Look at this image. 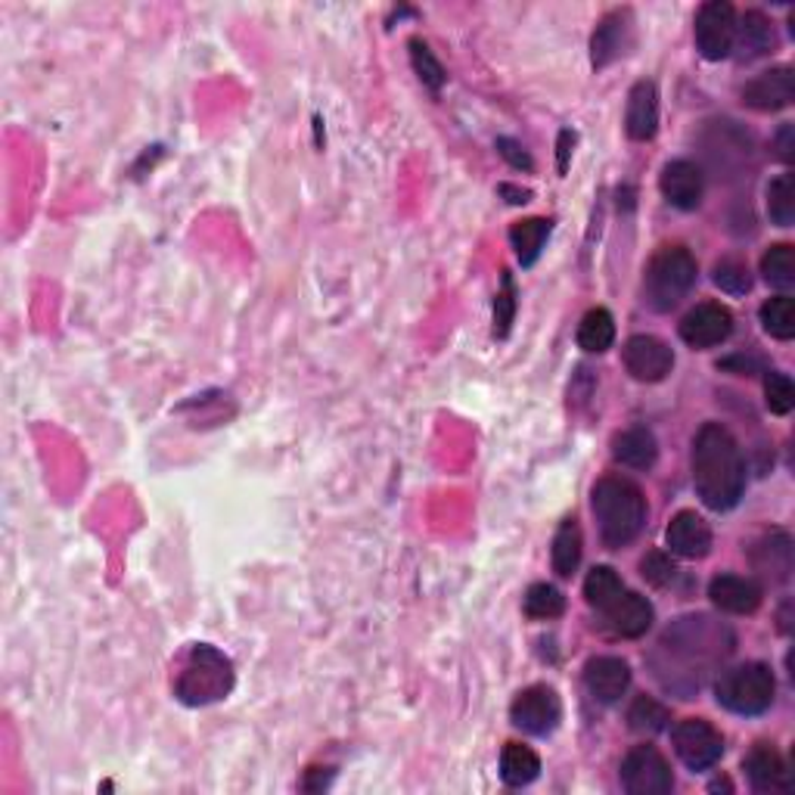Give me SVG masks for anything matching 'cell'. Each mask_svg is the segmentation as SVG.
I'll return each mask as SVG.
<instances>
[{
    "instance_id": "cell-1",
    "label": "cell",
    "mask_w": 795,
    "mask_h": 795,
    "mask_svg": "<svg viewBox=\"0 0 795 795\" xmlns=\"http://www.w3.org/2000/svg\"><path fill=\"white\" fill-rule=\"evenodd\" d=\"M693 488L709 510H733L746 491V460L721 422H705L693 438Z\"/></svg>"
},
{
    "instance_id": "cell-2",
    "label": "cell",
    "mask_w": 795,
    "mask_h": 795,
    "mask_svg": "<svg viewBox=\"0 0 795 795\" xmlns=\"http://www.w3.org/2000/svg\"><path fill=\"white\" fill-rule=\"evenodd\" d=\"M733 650V634L724 624L712 622L709 615H686L671 624L659 640V653H669L671 659H684L686 665L681 674L690 677V690H700L702 674L709 665Z\"/></svg>"
},
{
    "instance_id": "cell-3",
    "label": "cell",
    "mask_w": 795,
    "mask_h": 795,
    "mask_svg": "<svg viewBox=\"0 0 795 795\" xmlns=\"http://www.w3.org/2000/svg\"><path fill=\"white\" fill-rule=\"evenodd\" d=\"M591 503L597 526H600V538L612 550H622V547L631 544L646 526L643 491L628 479H619V476L600 479L593 488Z\"/></svg>"
},
{
    "instance_id": "cell-4",
    "label": "cell",
    "mask_w": 795,
    "mask_h": 795,
    "mask_svg": "<svg viewBox=\"0 0 795 795\" xmlns=\"http://www.w3.org/2000/svg\"><path fill=\"white\" fill-rule=\"evenodd\" d=\"M234 690V665L231 659L208 646L196 643L190 646L187 662L181 669V677L174 684V693L184 705H208V702L224 700Z\"/></svg>"
},
{
    "instance_id": "cell-5",
    "label": "cell",
    "mask_w": 795,
    "mask_h": 795,
    "mask_svg": "<svg viewBox=\"0 0 795 795\" xmlns=\"http://www.w3.org/2000/svg\"><path fill=\"white\" fill-rule=\"evenodd\" d=\"M774 693H777L774 671L762 662H746V665L721 671V677L715 681L717 705H724L733 715H764L774 705Z\"/></svg>"
},
{
    "instance_id": "cell-6",
    "label": "cell",
    "mask_w": 795,
    "mask_h": 795,
    "mask_svg": "<svg viewBox=\"0 0 795 795\" xmlns=\"http://www.w3.org/2000/svg\"><path fill=\"white\" fill-rule=\"evenodd\" d=\"M696 274H700L696 258L684 246L662 249L646 267V281H643L646 302L655 312H671L690 296V289L696 286Z\"/></svg>"
},
{
    "instance_id": "cell-7",
    "label": "cell",
    "mask_w": 795,
    "mask_h": 795,
    "mask_svg": "<svg viewBox=\"0 0 795 795\" xmlns=\"http://www.w3.org/2000/svg\"><path fill=\"white\" fill-rule=\"evenodd\" d=\"M622 786L628 795H669L674 789V774L662 752L653 746H634L624 755Z\"/></svg>"
},
{
    "instance_id": "cell-8",
    "label": "cell",
    "mask_w": 795,
    "mask_h": 795,
    "mask_svg": "<svg viewBox=\"0 0 795 795\" xmlns=\"http://www.w3.org/2000/svg\"><path fill=\"white\" fill-rule=\"evenodd\" d=\"M671 743H674L677 758H681L684 767H690L693 774L715 767V764L721 762V755H724V736H721V731H715L709 721H702V717H686V721H681V724L671 731Z\"/></svg>"
},
{
    "instance_id": "cell-9",
    "label": "cell",
    "mask_w": 795,
    "mask_h": 795,
    "mask_svg": "<svg viewBox=\"0 0 795 795\" xmlns=\"http://www.w3.org/2000/svg\"><path fill=\"white\" fill-rule=\"evenodd\" d=\"M733 34H736V10L727 0H709L702 3L693 26L696 50L705 60H727L733 53Z\"/></svg>"
},
{
    "instance_id": "cell-10",
    "label": "cell",
    "mask_w": 795,
    "mask_h": 795,
    "mask_svg": "<svg viewBox=\"0 0 795 795\" xmlns=\"http://www.w3.org/2000/svg\"><path fill=\"white\" fill-rule=\"evenodd\" d=\"M510 717L519 731L531 733V736H547L557 731L562 717L560 696L550 686H529L522 690L510 705Z\"/></svg>"
},
{
    "instance_id": "cell-11",
    "label": "cell",
    "mask_w": 795,
    "mask_h": 795,
    "mask_svg": "<svg viewBox=\"0 0 795 795\" xmlns=\"http://www.w3.org/2000/svg\"><path fill=\"white\" fill-rule=\"evenodd\" d=\"M624 367L640 383H662L674 367V351L659 336H631L624 343Z\"/></svg>"
},
{
    "instance_id": "cell-12",
    "label": "cell",
    "mask_w": 795,
    "mask_h": 795,
    "mask_svg": "<svg viewBox=\"0 0 795 795\" xmlns=\"http://www.w3.org/2000/svg\"><path fill=\"white\" fill-rule=\"evenodd\" d=\"M733 333V314L717 302H702L681 320V339L690 348H715Z\"/></svg>"
},
{
    "instance_id": "cell-13",
    "label": "cell",
    "mask_w": 795,
    "mask_h": 795,
    "mask_svg": "<svg viewBox=\"0 0 795 795\" xmlns=\"http://www.w3.org/2000/svg\"><path fill=\"white\" fill-rule=\"evenodd\" d=\"M795 100V72L789 65L767 69L743 88V103L752 110L777 112Z\"/></svg>"
},
{
    "instance_id": "cell-14",
    "label": "cell",
    "mask_w": 795,
    "mask_h": 795,
    "mask_svg": "<svg viewBox=\"0 0 795 795\" xmlns=\"http://www.w3.org/2000/svg\"><path fill=\"white\" fill-rule=\"evenodd\" d=\"M743 771H746L748 786L755 793L774 795V793H789L793 789V779H789V771H786V762L779 758V752L767 743H758V746L748 752L743 758Z\"/></svg>"
},
{
    "instance_id": "cell-15",
    "label": "cell",
    "mask_w": 795,
    "mask_h": 795,
    "mask_svg": "<svg viewBox=\"0 0 795 795\" xmlns=\"http://www.w3.org/2000/svg\"><path fill=\"white\" fill-rule=\"evenodd\" d=\"M628 684H631V669L619 655H597L584 665V686L593 700L603 705L622 700L628 693Z\"/></svg>"
},
{
    "instance_id": "cell-16",
    "label": "cell",
    "mask_w": 795,
    "mask_h": 795,
    "mask_svg": "<svg viewBox=\"0 0 795 795\" xmlns=\"http://www.w3.org/2000/svg\"><path fill=\"white\" fill-rule=\"evenodd\" d=\"M665 544L674 557L681 560H702L709 557L712 550V529L709 522L696 516L693 510H681L669 522V531H665Z\"/></svg>"
},
{
    "instance_id": "cell-17",
    "label": "cell",
    "mask_w": 795,
    "mask_h": 795,
    "mask_svg": "<svg viewBox=\"0 0 795 795\" xmlns=\"http://www.w3.org/2000/svg\"><path fill=\"white\" fill-rule=\"evenodd\" d=\"M659 187H662V196H665L674 208H681V212L700 208L702 172L693 165V162H686V159H674V162H669V165L662 169Z\"/></svg>"
},
{
    "instance_id": "cell-18",
    "label": "cell",
    "mask_w": 795,
    "mask_h": 795,
    "mask_svg": "<svg viewBox=\"0 0 795 795\" xmlns=\"http://www.w3.org/2000/svg\"><path fill=\"white\" fill-rule=\"evenodd\" d=\"M609 628L622 638H643L653 628V603L646 597L634 591H622L615 597V603L603 609Z\"/></svg>"
},
{
    "instance_id": "cell-19",
    "label": "cell",
    "mask_w": 795,
    "mask_h": 795,
    "mask_svg": "<svg viewBox=\"0 0 795 795\" xmlns=\"http://www.w3.org/2000/svg\"><path fill=\"white\" fill-rule=\"evenodd\" d=\"M628 44H631V13L628 10H615V13L603 17V22L597 26V32L591 38L593 69L615 63L628 50Z\"/></svg>"
},
{
    "instance_id": "cell-20",
    "label": "cell",
    "mask_w": 795,
    "mask_h": 795,
    "mask_svg": "<svg viewBox=\"0 0 795 795\" xmlns=\"http://www.w3.org/2000/svg\"><path fill=\"white\" fill-rule=\"evenodd\" d=\"M659 128V91L653 81H638L628 94L624 131L631 141H650Z\"/></svg>"
},
{
    "instance_id": "cell-21",
    "label": "cell",
    "mask_w": 795,
    "mask_h": 795,
    "mask_svg": "<svg viewBox=\"0 0 795 795\" xmlns=\"http://www.w3.org/2000/svg\"><path fill=\"white\" fill-rule=\"evenodd\" d=\"M709 597L717 609L731 612V615H748L762 607V584L752 581V578L740 575H717L709 584Z\"/></svg>"
},
{
    "instance_id": "cell-22",
    "label": "cell",
    "mask_w": 795,
    "mask_h": 795,
    "mask_svg": "<svg viewBox=\"0 0 795 795\" xmlns=\"http://www.w3.org/2000/svg\"><path fill=\"white\" fill-rule=\"evenodd\" d=\"M752 565L762 578L786 581L793 572V538L786 531H771L752 547Z\"/></svg>"
},
{
    "instance_id": "cell-23",
    "label": "cell",
    "mask_w": 795,
    "mask_h": 795,
    "mask_svg": "<svg viewBox=\"0 0 795 795\" xmlns=\"http://www.w3.org/2000/svg\"><path fill=\"white\" fill-rule=\"evenodd\" d=\"M612 453L628 469H653L655 457H659V445H655V436L650 429L634 426V429H628V432L615 438Z\"/></svg>"
},
{
    "instance_id": "cell-24",
    "label": "cell",
    "mask_w": 795,
    "mask_h": 795,
    "mask_svg": "<svg viewBox=\"0 0 795 795\" xmlns=\"http://www.w3.org/2000/svg\"><path fill=\"white\" fill-rule=\"evenodd\" d=\"M774 26L762 17V13H746V17L736 22V34H733V50H740V60H755L764 57L767 50L774 48Z\"/></svg>"
},
{
    "instance_id": "cell-25",
    "label": "cell",
    "mask_w": 795,
    "mask_h": 795,
    "mask_svg": "<svg viewBox=\"0 0 795 795\" xmlns=\"http://www.w3.org/2000/svg\"><path fill=\"white\" fill-rule=\"evenodd\" d=\"M541 774V758L538 752L522 743H507L503 752H500V779L513 789H522L534 783Z\"/></svg>"
},
{
    "instance_id": "cell-26",
    "label": "cell",
    "mask_w": 795,
    "mask_h": 795,
    "mask_svg": "<svg viewBox=\"0 0 795 795\" xmlns=\"http://www.w3.org/2000/svg\"><path fill=\"white\" fill-rule=\"evenodd\" d=\"M550 231H553V221L550 218L516 221L513 227H510V243H513L519 265L531 267L538 258H541Z\"/></svg>"
},
{
    "instance_id": "cell-27",
    "label": "cell",
    "mask_w": 795,
    "mask_h": 795,
    "mask_svg": "<svg viewBox=\"0 0 795 795\" xmlns=\"http://www.w3.org/2000/svg\"><path fill=\"white\" fill-rule=\"evenodd\" d=\"M550 562H553V572L560 578H572L578 572V565H581V529H578L575 519H565L553 534Z\"/></svg>"
},
{
    "instance_id": "cell-28",
    "label": "cell",
    "mask_w": 795,
    "mask_h": 795,
    "mask_svg": "<svg viewBox=\"0 0 795 795\" xmlns=\"http://www.w3.org/2000/svg\"><path fill=\"white\" fill-rule=\"evenodd\" d=\"M615 343V320L607 308H593L584 314V320L578 324V345L588 355H603Z\"/></svg>"
},
{
    "instance_id": "cell-29",
    "label": "cell",
    "mask_w": 795,
    "mask_h": 795,
    "mask_svg": "<svg viewBox=\"0 0 795 795\" xmlns=\"http://www.w3.org/2000/svg\"><path fill=\"white\" fill-rule=\"evenodd\" d=\"M624 591L622 578L615 569H609V565H593L591 575L584 578V597H588V603H591L597 612H603L615 603V597Z\"/></svg>"
},
{
    "instance_id": "cell-30",
    "label": "cell",
    "mask_w": 795,
    "mask_h": 795,
    "mask_svg": "<svg viewBox=\"0 0 795 795\" xmlns=\"http://www.w3.org/2000/svg\"><path fill=\"white\" fill-rule=\"evenodd\" d=\"M767 215L777 227H793L795 221V190L793 174L783 172L767 184Z\"/></svg>"
},
{
    "instance_id": "cell-31",
    "label": "cell",
    "mask_w": 795,
    "mask_h": 795,
    "mask_svg": "<svg viewBox=\"0 0 795 795\" xmlns=\"http://www.w3.org/2000/svg\"><path fill=\"white\" fill-rule=\"evenodd\" d=\"M762 274L764 281L771 283L774 289H793L795 286V252L789 243H779L764 252L762 258Z\"/></svg>"
},
{
    "instance_id": "cell-32",
    "label": "cell",
    "mask_w": 795,
    "mask_h": 795,
    "mask_svg": "<svg viewBox=\"0 0 795 795\" xmlns=\"http://www.w3.org/2000/svg\"><path fill=\"white\" fill-rule=\"evenodd\" d=\"M762 327L779 339L789 343L795 336V302L789 296H777L762 305Z\"/></svg>"
},
{
    "instance_id": "cell-33",
    "label": "cell",
    "mask_w": 795,
    "mask_h": 795,
    "mask_svg": "<svg viewBox=\"0 0 795 795\" xmlns=\"http://www.w3.org/2000/svg\"><path fill=\"white\" fill-rule=\"evenodd\" d=\"M565 612V597H562L553 584H531L526 591V615L538 619V622H550V619H560Z\"/></svg>"
},
{
    "instance_id": "cell-34",
    "label": "cell",
    "mask_w": 795,
    "mask_h": 795,
    "mask_svg": "<svg viewBox=\"0 0 795 795\" xmlns=\"http://www.w3.org/2000/svg\"><path fill=\"white\" fill-rule=\"evenodd\" d=\"M628 721H631V731L650 733V736H653V733H662L669 727L671 715L662 702L650 700V696H638L634 705L628 709Z\"/></svg>"
},
{
    "instance_id": "cell-35",
    "label": "cell",
    "mask_w": 795,
    "mask_h": 795,
    "mask_svg": "<svg viewBox=\"0 0 795 795\" xmlns=\"http://www.w3.org/2000/svg\"><path fill=\"white\" fill-rule=\"evenodd\" d=\"M407 48H410V65H414L417 79H420L429 91H441V84L448 81V75H445V69H441V63L436 60V53L429 50V44L420 41V38H414Z\"/></svg>"
},
{
    "instance_id": "cell-36",
    "label": "cell",
    "mask_w": 795,
    "mask_h": 795,
    "mask_svg": "<svg viewBox=\"0 0 795 795\" xmlns=\"http://www.w3.org/2000/svg\"><path fill=\"white\" fill-rule=\"evenodd\" d=\"M764 401L771 407V414L786 417L795 407L793 379L786 374H777V370H767V376H764Z\"/></svg>"
},
{
    "instance_id": "cell-37",
    "label": "cell",
    "mask_w": 795,
    "mask_h": 795,
    "mask_svg": "<svg viewBox=\"0 0 795 795\" xmlns=\"http://www.w3.org/2000/svg\"><path fill=\"white\" fill-rule=\"evenodd\" d=\"M513 317H516V283L513 277L503 271L500 293L498 298H495V336H498V339H507V336H510Z\"/></svg>"
},
{
    "instance_id": "cell-38",
    "label": "cell",
    "mask_w": 795,
    "mask_h": 795,
    "mask_svg": "<svg viewBox=\"0 0 795 795\" xmlns=\"http://www.w3.org/2000/svg\"><path fill=\"white\" fill-rule=\"evenodd\" d=\"M715 283L724 289V293H731V296H743L752 289V277H748L746 265H740V262H721L715 265Z\"/></svg>"
},
{
    "instance_id": "cell-39",
    "label": "cell",
    "mask_w": 795,
    "mask_h": 795,
    "mask_svg": "<svg viewBox=\"0 0 795 795\" xmlns=\"http://www.w3.org/2000/svg\"><path fill=\"white\" fill-rule=\"evenodd\" d=\"M640 575L646 578L655 588H669L671 581L677 578V565L665 557V553H646L640 562Z\"/></svg>"
},
{
    "instance_id": "cell-40",
    "label": "cell",
    "mask_w": 795,
    "mask_h": 795,
    "mask_svg": "<svg viewBox=\"0 0 795 795\" xmlns=\"http://www.w3.org/2000/svg\"><path fill=\"white\" fill-rule=\"evenodd\" d=\"M498 153L510 162V169H516V172L529 174L531 169H534V162H531V156L526 153V146L516 143L513 137H498Z\"/></svg>"
},
{
    "instance_id": "cell-41",
    "label": "cell",
    "mask_w": 795,
    "mask_h": 795,
    "mask_svg": "<svg viewBox=\"0 0 795 795\" xmlns=\"http://www.w3.org/2000/svg\"><path fill=\"white\" fill-rule=\"evenodd\" d=\"M575 143H578L575 131H572V128H562L560 141H557V169H560V174L569 172V159L575 153Z\"/></svg>"
},
{
    "instance_id": "cell-42",
    "label": "cell",
    "mask_w": 795,
    "mask_h": 795,
    "mask_svg": "<svg viewBox=\"0 0 795 795\" xmlns=\"http://www.w3.org/2000/svg\"><path fill=\"white\" fill-rule=\"evenodd\" d=\"M329 783H333V771H329V767H312V771L305 774V783H302V786H305L308 793H320V789H327Z\"/></svg>"
},
{
    "instance_id": "cell-43",
    "label": "cell",
    "mask_w": 795,
    "mask_h": 795,
    "mask_svg": "<svg viewBox=\"0 0 795 795\" xmlns=\"http://www.w3.org/2000/svg\"><path fill=\"white\" fill-rule=\"evenodd\" d=\"M777 156L783 162H789L793 159V125H783L777 134Z\"/></svg>"
},
{
    "instance_id": "cell-44",
    "label": "cell",
    "mask_w": 795,
    "mask_h": 795,
    "mask_svg": "<svg viewBox=\"0 0 795 795\" xmlns=\"http://www.w3.org/2000/svg\"><path fill=\"white\" fill-rule=\"evenodd\" d=\"M500 196H507V203L510 205H522L531 200V190H522V187H513V184H500L498 187Z\"/></svg>"
},
{
    "instance_id": "cell-45",
    "label": "cell",
    "mask_w": 795,
    "mask_h": 795,
    "mask_svg": "<svg viewBox=\"0 0 795 795\" xmlns=\"http://www.w3.org/2000/svg\"><path fill=\"white\" fill-rule=\"evenodd\" d=\"M721 367H724V370H731V367H743V374H748V370H755V367H758V364H755V360H743V358H731V360H724V364H721Z\"/></svg>"
}]
</instances>
